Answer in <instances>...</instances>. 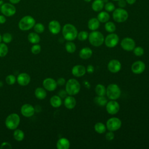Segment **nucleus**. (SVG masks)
<instances>
[{
	"label": "nucleus",
	"mask_w": 149,
	"mask_h": 149,
	"mask_svg": "<svg viewBox=\"0 0 149 149\" xmlns=\"http://www.w3.org/2000/svg\"><path fill=\"white\" fill-rule=\"evenodd\" d=\"M78 32L74 26L72 24H66L62 29V35L63 38L67 41H73L77 38Z\"/></svg>",
	"instance_id": "obj_1"
},
{
	"label": "nucleus",
	"mask_w": 149,
	"mask_h": 149,
	"mask_svg": "<svg viewBox=\"0 0 149 149\" xmlns=\"http://www.w3.org/2000/svg\"><path fill=\"white\" fill-rule=\"evenodd\" d=\"M65 90L69 95H75L80 90V84L75 79H70L65 84Z\"/></svg>",
	"instance_id": "obj_2"
},
{
	"label": "nucleus",
	"mask_w": 149,
	"mask_h": 149,
	"mask_svg": "<svg viewBox=\"0 0 149 149\" xmlns=\"http://www.w3.org/2000/svg\"><path fill=\"white\" fill-rule=\"evenodd\" d=\"M88 41L90 44L94 47H100L104 42L103 34L98 31H93L88 34Z\"/></svg>",
	"instance_id": "obj_3"
},
{
	"label": "nucleus",
	"mask_w": 149,
	"mask_h": 149,
	"mask_svg": "<svg viewBox=\"0 0 149 149\" xmlns=\"http://www.w3.org/2000/svg\"><path fill=\"white\" fill-rule=\"evenodd\" d=\"M121 94V90L119 87L114 83L109 84L106 88V95L111 100L118 99Z\"/></svg>",
	"instance_id": "obj_4"
},
{
	"label": "nucleus",
	"mask_w": 149,
	"mask_h": 149,
	"mask_svg": "<svg viewBox=\"0 0 149 149\" xmlns=\"http://www.w3.org/2000/svg\"><path fill=\"white\" fill-rule=\"evenodd\" d=\"M20 118L18 114L12 113L9 115L5 120V126L8 129L15 130L20 124Z\"/></svg>",
	"instance_id": "obj_5"
},
{
	"label": "nucleus",
	"mask_w": 149,
	"mask_h": 149,
	"mask_svg": "<svg viewBox=\"0 0 149 149\" xmlns=\"http://www.w3.org/2000/svg\"><path fill=\"white\" fill-rule=\"evenodd\" d=\"M36 24L35 19L31 16H25L19 21L18 26L19 29L23 31H27L32 29Z\"/></svg>",
	"instance_id": "obj_6"
},
{
	"label": "nucleus",
	"mask_w": 149,
	"mask_h": 149,
	"mask_svg": "<svg viewBox=\"0 0 149 149\" xmlns=\"http://www.w3.org/2000/svg\"><path fill=\"white\" fill-rule=\"evenodd\" d=\"M112 17L113 20L116 22H124L128 18V13L123 8H117L113 12Z\"/></svg>",
	"instance_id": "obj_7"
},
{
	"label": "nucleus",
	"mask_w": 149,
	"mask_h": 149,
	"mask_svg": "<svg viewBox=\"0 0 149 149\" xmlns=\"http://www.w3.org/2000/svg\"><path fill=\"white\" fill-rule=\"evenodd\" d=\"M122 126V122L120 119L112 117L108 119L106 123V127L109 131L115 132L119 129Z\"/></svg>",
	"instance_id": "obj_8"
},
{
	"label": "nucleus",
	"mask_w": 149,
	"mask_h": 149,
	"mask_svg": "<svg viewBox=\"0 0 149 149\" xmlns=\"http://www.w3.org/2000/svg\"><path fill=\"white\" fill-rule=\"evenodd\" d=\"M119 36L115 33H110L104 39L105 45L108 48H113L117 45L119 42Z\"/></svg>",
	"instance_id": "obj_9"
},
{
	"label": "nucleus",
	"mask_w": 149,
	"mask_h": 149,
	"mask_svg": "<svg viewBox=\"0 0 149 149\" xmlns=\"http://www.w3.org/2000/svg\"><path fill=\"white\" fill-rule=\"evenodd\" d=\"M1 12L5 16H12L16 13V8L12 4L9 3H5L1 5Z\"/></svg>",
	"instance_id": "obj_10"
},
{
	"label": "nucleus",
	"mask_w": 149,
	"mask_h": 149,
	"mask_svg": "<svg viewBox=\"0 0 149 149\" xmlns=\"http://www.w3.org/2000/svg\"><path fill=\"white\" fill-rule=\"evenodd\" d=\"M120 46L125 51H132L136 47V42L133 38L125 37L121 41Z\"/></svg>",
	"instance_id": "obj_11"
},
{
	"label": "nucleus",
	"mask_w": 149,
	"mask_h": 149,
	"mask_svg": "<svg viewBox=\"0 0 149 149\" xmlns=\"http://www.w3.org/2000/svg\"><path fill=\"white\" fill-rule=\"evenodd\" d=\"M105 106L107 112L110 115L116 114L120 109L119 104L116 100H111L107 102Z\"/></svg>",
	"instance_id": "obj_12"
},
{
	"label": "nucleus",
	"mask_w": 149,
	"mask_h": 149,
	"mask_svg": "<svg viewBox=\"0 0 149 149\" xmlns=\"http://www.w3.org/2000/svg\"><path fill=\"white\" fill-rule=\"evenodd\" d=\"M146 69L145 63L141 61H137L134 62L131 66L132 72L136 74L142 73Z\"/></svg>",
	"instance_id": "obj_13"
},
{
	"label": "nucleus",
	"mask_w": 149,
	"mask_h": 149,
	"mask_svg": "<svg viewBox=\"0 0 149 149\" xmlns=\"http://www.w3.org/2000/svg\"><path fill=\"white\" fill-rule=\"evenodd\" d=\"M20 112L22 115L25 117L29 118L32 116L34 114L35 108L31 104H25L22 106Z\"/></svg>",
	"instance_id": "obj_14"
},
{
	"label": "nucleus",
	"mask_w": 149,
	"mask_h": 149,
	"mask_svg": "<svg viewBox=\"0 0 149 149\" xmlns=\"http://www.w3.org/2000/svg\"><path fill=\"white\" fill-rule=\"evenodd\" d=\"M42 85L44 88L49 91H54L58 86L56 81L54 79L51 77L45 79L43 80Z\"/></svg>",
	"instance_id": "obj_15"
},
{
	"label": "nucleus",
	"mask_w": 149,
	"mask_h": 149,
	"mask_svg": "<svg viewBox=\"0 0 149 149\" xmlns=\"http://www.w3.org/2000/svg\"><path fill=\"white\" fill-rule=\"evenodd\" d=\"M108 69L111 73H118L122 68L121 63L118 59H112L108 63Z\"/></svg>",
	"instance_id": "obj_16"
},
{
	"label": "nucleus",
	"mask_w": 149,
	"mask_h": 149,
	"mask_svg": "<svg viewBox=\"0 0 149 149\" xmlns=\"http://www.w3.org/2000/svg\"><path fill=\"white\" fill-rule=\"evenodd\" d=\"M86 72V68L81 65H76L72 69V73L77 77L83 76Z\"/></svg>",
	"instance_id": "obj_17"
},
{
	"label": "nucleus",
	"mask_w": 149,
	"mask_h": 149,
	"mask_svg": "<svg viewBox=\"0 0 149 149\" xmlns=\"http://www.w3.org/2000/svg\"><path fill=\"white\" fill-rule=\"evenodd\" d=\"M18 84L22 86H27L30 81V76L26 73H20L16 79Z\"/></svg>",
	"instance_id": "obj_18"
},
{
	"label": "nucleus",
	"mask_w": 149,
	"mask_h": 149,
	"mask_svg": "<svg viewBox=\"0 0 149 149\" xmlns=\"http://www.w3.org/2000/svg\"><path fill=\"white\" fill-rule=\"evenodd\" d=\"M48 29L49 31L53 34H57L61 31V24L57 20H52L49 23Z\"/></svg>",
	"instance_id": "obj_19"
},
{
	"label": "nucleus",
	"mask_w": 149,
	"mask_h": 149,
	"mask_svg": "<svg viewBox=\"0 0 149 149\" xmlns=\"http://www.w3.org/2000/svg\"><path fill=\"white\" fill-rule=\"evenodd\" d=\"M76 105V100L73 95L67 96L64 100V105L69 109H73Z\"/></svg>",
	"instance_id": "obj_20"
},
{
	"label": "nucleus",
	"mask_w": 149,
	"mask_h": 149,
	"mask_svg": "<svg viewBox=\"0 0 149 149\" xmlns=\"http://www.w3.org/2000/svg\"><path fill=\"white\" fill-rule=\"evenodd\" d=\"M70 145V141L68 139L62 137L57 141L56 148L58 149H69Z\"/></svg>",
	"instance_id": "obj_21"
},
{
	"label": "nucleus",
	"mask_w": 149,
	"mask_h": 149,
	"mask_svg": "<svg viewBox=\"0 0 149 149\" xmlns=\"http://www.w3.org/2000/svg\"><path fill=\"white\" fill-rule=\"evenodd\" d=\"M79 56L83 59H87L91 58L93 55L92 49L88 47H84L79 51Z\"/></svg>",
	"instance_id": "obj_22"
},
{
	"label": "nucleus",
	"mask_w": 149,
	"mask_h": 149,
	"mask_svg": "<svg viewBox=\"0 0 149 149\" xmlns=\"http://www.w3.org/2000/svg\"><path fill=\"white\" fill-rule=\"evenodd\" d=\"M100 22L97 18H91L88 22V27L90 30L94 31L97 30L100 27Z\"/></svg>",
	"instance_id": "obj_23"
},
{
	"label": "nucleus",
	"mask_w": 149,
	"mask_h": 149,
	"mask_svg": "<svg viewBox=\"0 0 149 149\" xmlns=\"http://www.w3.org/2000/svg\"><path fill=\"white\" fill-rule=\"evenodd\" d=\"M50 104L54 108L59 107L62 103V98L59 95H53L50 98Z\"/></svg>",
	"instance_id": "obj_24"
},
{
	"label": "nucleus",
	"mask_w": 149,
	"mask_h": 149,
	"mask_svg": "<svg viewBox=\"0 0 149 149\" xmlns=\"http://www.w3.org/2000/svg\"><path fill=\"white\" fill-rule=\"evenodd\" d=\"M35 96L39 100H44L47 96V92L45 88L42 87H37L34 91Z\"/></svg>",
	"instance_id": "obj_25"
},
{
	"label": "nucleus",
	"mask_w": 149,
	"mask_h": 149,
	"mask_svg": "<svg viewBox=\"0 0 149 149\" xmlns=\"http://www.w3.org/2000/svg\"><path fill=\"white\" fill-rule=\"evenodd\" d=\"M29 41L31 44H38L40 41V37L37 33H30L27 36Z\"/></svg>",
	"instance_id": "obj_26"
},
{
	"label": "nucleus",
	"mask_w": 149,
	"mask_h": 149,
	"mask_svg": "<svg viewBox=\"0 0 149 149\" xmlns=\"http://www.w3.org/2000/svg\"><path fill=\"white\" fill-rule=\"evenodd\" d=\"M104 6L103 0H95L92 3V9L95 12H99L102 9Z\"/></svg>",
	"instance_id": "obj_27"
},
{
	"label": "nucleus",
	"mask_w": 149,
	"mask_h": 149,
	"mask_svg": "<svg viewBox=\"0 0 149 149\" xmlns=\"http://www.w3.org/2000/svg\"><path fill=\"white\" fill-rule=\"evenodd\" d=\"M95 92L98 96H105L106 95V87L102 84H98L95 86Z\"/></svg>",
	"instance_id": "obj_28"
},
{
	"label": "nucleus",
	"mask_w": 149,
	"mask_h": 149,
	"mask_svg": "<svg viewBox=\"0 0 149 149\" xmlns=\"http://www.w3.org/2000/svg\"><path fill=\"white\" fill-rule=\"evenodd\" d=\"M110 18L109 15L108 14V13H107V12L103 11V12H101L100 13H98V16H97V19L99 20L100 22L101 23H106L107 22L109 19Z\"/></svg>",
	"instance_id": "obj_29"
},
{
	"label": "nucleus",
	"mask_w": 149,
	"mask_h": 149,
	"mask_svg": "<svg viewBox=\"0 0 149 149\" xmlns=\"http://www.w3.org/2000/svg\"><path fill=\"white\" fill-rule=\"evenodd\" d=\"M94 128V130L97 133H98L99 134H102L105 132L107 127L103 123L97 122V123L95 124Z\"/></svg>",
	"instance_id": "obj_30"
},
{
	"label": "nucleus",
	"mask_w": 149,
	"mask_h": 149,
	"mask_svg": "<svg viewBox=\"0 0 149 149\" xmlns=\"http://www.w3.org/2000/svg\"><path fill=\"white\" fill-rule=\"evenodd\" d=\"M94 102L99 106H105L106 105L108 101L107 99L105 97V96H98L97 95L94 98Z\"/></svg>",
	"instance_id": "obj_31"
},
{
	"label": "nucleus",
	"mask_w": 149,
	"mask_h": 149,
	"mask_svg": "<svg viewBox=\"0 0 149 149\" xmlns=\"http://www.w3.org/2000/svg\"><path fill=\"white\" fill-rule=\"evenodd\" d=\"M13 137L17 141H21L24 139V133L20 129H16L13 132Z\"/></svg>",
	"instance_id": "obj_32"
},
{
	"label": "nucleus",
	"mask_w": 149,
	"mask_h": 149,
	"mask_svg": "<svg viewBox=\"0 0 149 149\" xmlns=\"http://www.w3.org/2000/svg\"><path fill=\"white\" fill-rule=\"evenodd\" d=\"M65 49L68 52L72 54L76 51V46L74 42H72L71 41H68V42H67L65 44Z\"/></svg>",
	"instance_id": "obj_33"
},
{
	"label": "nucleus",
	"mask_w": 149,
	"mask_h": 149,
	"mask_svg": "<svg viewBox=\"0 0 149 149\" xmlns=\"http://www.w3.org/2000/svg\"><path fill=\"white\" fill-rule=\"evenodd\" d=\"M105 29L108 33H113L116 30V26L112 22H107L105 24Z\"/></svg>",
	"instance_id": "obj_34"
},
{
	"label": "nucleus",
	"mask_w": 149,
	"mask_h": 149,
	"mask_svg": "<svg viewBox=\"0 0 149 149\" xmlns=\"http://www.w3.org/2000/svg\"><path fill=\"white\" fill-rule=\"evenodd\" d=\"M8 52V48L5 43H0V57L5 56Z\"/></svg>",
	"instance_id": "obj_35"
},
{
	"label": "nucleus",
	"mask_w": 149,
	"mask_h": 149,
	"mask_svg": "<svg viewBox=\"0 0 149 149\" xmlns=\"http://www.w3.org/2000/svg\"><path fill=\"white\" fill-rule=\"evenodd\" d=\"M77 37L78 40L80 41H85L88 37V33L86 31H81L79 33H78Z\"/></svg>",
	"instance_id": "obj_36"
},
{
	"label": "nucleus",
	"mask_w": 149,
	"mask_h": 149,
	"mask_svg": "<svg viewBox=\"0 0 149 149\" xmlns=\"http://www.w3.org/2000/svg\"><path fill=\"white\" fill-rule=\"evenodd\" d=\"M34 30L35 31L36 33H43V31L45 30V27L41 23H36L34 26Z\"/></svg>",
	"instance_id": "obj_37"
},
{
	"label": "nucleus",
	"mask_w": 149,
	"mask_h": 149,
	"mask_svg": "<svg viewBox=\"0 0 149 149\" xmlns=\"http://www.w3.org/2000/svg\"><path fill=\"white\" fill-rule=\"evenodd\" d=\"M133 53L134 54L137 56H142L144 53V49L140 47V46H138V47H135L133 49Z\"/></svg>",
	"instance_id": "obj_38"
},
{
	"label": "nucleus",
	"mask_w": 149,
	"mask_h": 149,
	"mask_svg": "<svg viewBox=\"0 0 149 149\" xmlns=\"http://www.w3.org/2000/svg\"><path fill=\"white\" fill-rule=\"evenodd\" d=\"M2 40L4 42V43H10L12 40V36L9 33H6L3 34L2 36Z\"/></svg>",
	"instance_id": "obj_39"
},
{
	"label": "nucleus",
	"mask_w": 149,
	"mask_h": 149,
	"mask_svg": "<svg viewBox=\"0 0 149 149\" xmlns=\"http://www.w3.org/2000/svg\"><path fill=\"white\" fill-rule=\"evenodd\" d=\"M5 80H6V83L8 85H13L16 82V79L14 75L9 74L6 76Z\"/></svg>",
	"instance_id": "obj_40"
},
{
	"label": "nucleus",
	"mask_w": 149,
	"mask_h": 149,
	"mask_svg": "<svg viewBox=\"0 0 149 149\" xmlns=\"http://www.w3.org/2000/svg\"><path fill=\"white\" fill-rule=\"evenodd\" d=\"M41 50V48L40 45L38 44H34L33 46H32V47L31 48V51L33 54H38L40 52Z\"/></svg>",
	"instance_id": "obj_41"
},
{
	"label": "nucleus",
	"mask_w": 149,
	"mask_h": 149,
	"mask_svg": "<svg viewBox=\"0 0 149 149\" xmlns=\"http://www.w3.org/2000/svg\"><path fill=\"white\" fill-rule=\"evenodd\" d=\"M115 7L113 3L112 2H107L105 5V9L108 12H112L114 10Z\"/></svg>",
	"instance_id": "obj_42"
},
{
	"label": "nucleus",
	"mask_w": 149,
	"mask_h": 149,
	"mask_svg": "<svg viewBox=\"0 0 149 149\" xmlns=\"http://www.w3.org/2000/svg\"><path fill=\"white\" fill-rule=\"evenodd\" d=\"M114 137H115V134L113 133V132L112 131L109 130V132H108L105 134V138L108 141L112 140L114 139Z\"/></svg>",
	"instance_id": "obj_43"
},
{
	"label": "nucleus",
	"mask_w": 149,
	"mask_h": 149,
	"mask_svg": "<svg viewBox=\"0 0 149 149\" xmlns=\"http://www.w3.org/2000/svg\"><path fill=\"white\" fill-rule=\"evenodd\" d=\"M0 148H1V149H3V148L10 149V148H12V146L8 142H3L0 146Z\"/></svg>",
	"instance_id": "obj_44"
},
{
	"label": "nucleus",
	"mask_w": 149,
	"mask_h": 149,
	"mask_svg": "<svg viewBox=\"0 0 149 149\" xmlns=\"http://www.w3.org/2000/svg\"><path fill=\"white\" fill-rule=\"evenodd\" d=\"M68 93L66 92V90H61L58 92V95L61 98H65V97H66L68 95Z\"/></svg>",
	"instance_id": "obj_45"
},
{
	"label": "nucleus",
	"mask_w": 149,
	"mask_h": 149,
	"mask_svg": "<svg viewBox=\"0 0 149 149\" xmlns=\"http://www.w3.org/2000/svg\"><path fill=\"white\" fill-rule=\"evenodd\" d=\"M56 83L59 86H63L65 84H66L65 79L63 77H60L57 80Z\"/></svg>",
	"instance_id": "obj_46"
},
{
	"label": "nucleus",
	"mask_w": 149,
	"mask_h": 149,
	"mask_svg": "<svg viewBox=\"0 0 149 149\" xmlns=\"http://www.w3.org/2000/svg\"><path fill=\"white\" fill-rule=\"evenodd\" d=\"M86 71H87L88 73L91 74V73H93L94 72V67L92 65H88L87 66Z\"/></svg>",
	"instance_id": "obj_47"
},
{
	"label": "nucleus",
	"mask_w": 149,
	"mask_h": 149,
	"mask_svg": "<svg viewBox=\"0 0 149 149\" xmlns=\"http://www.w3.org/2000/svg\"><path fill=\"white\" fill-rule=\"evenodd\" d=\"M126 5V1H124V0H119V2H118V6L121 8H125Z\"/></svg>",
	"instance_id": "obj_48"
},
{
	"label": "nucleus",
	"mask_w": 149,
	"mask_h": 149,
	"mask_svg": "<svg viewBox=\"0 0 149 149\" xmlns=\"http://www.w3.org/2000/svg\"><path fill=\"white\" fill-rule=\"evenodd\" d=\"M6 22V18L4 15H0V24H3Z\"/></svg>",
	"instance_id": "obj_49"
},
{
	"label": "nucleus",
	"mask_w": 149,
	"mask_h": 149,
	"mask_svg": "<svg viewBox=\"0 0 149 149\" xmlns=\"http://www.w3.org/2000/svg\"><path fill=\"white\" fill-rule=\"evenodd\" d=\"M9 1L12 3V4H16V3H19L20 0H9Z\"/></svg>",
	"instance_id": "obj_50"
},
{
	"label": "nucleus",
	"mask_w": 149,
	"mask_h": 149,
	"mask_svg": "<svg viewBox=\"0 0 149 149\" xmlns=\"http://www.w3.org/2000/svg\"><path fill=\"white\" fill-rule=\"evenodd\" d=\"M126 1L129 4L132 5V4H133V3L136 1V0H126Z\"/></svg>",
	"instance_id": "obj_51"
},
{
	"label": "nucleus",
	"mask_w": 149,
	"mask_h": 149,
	"mask_svg": "<svg viewBox=\"0 0 149 149\" xmlns=\"http://www.w3.org/2000/svg\"><path fill=\"white\" fill-rule=\"evenodd\" d=\"M2 36H1V35L0 34V43L1 42V41H2Z\"/></svg>",
	"instance_id": "obj_52"
},
{
	"label": "nucleus",
	"mask_w": 149,
	"mask_h": 149,
	"mask_svg": "<svg viewBox=\"0 0 149 149\" xmlns=\"http://www.w3.org/2000/svg\"><path fill=\"white\" fill-rule=\"evenodd\" d=\"M84 1L86 2H89L91 1V0H84Z\"/></svg>",
	"instance_id": "obj_53"
},
{
	"label": "nucleus",
	"mask_w": 149,
	"mask_h": 149,
	"mask_svg": "<svg viewBox=\"0 0 149 149\" xmlns=\"http://www.w3.org/2000/svg\"><path fill=\"white\" fill-rule=\"evenodd\" d=\"M103 1H104V2H108V0H103Z\"/></svg>",
	"instance_id": "obj_54"
},
{
	"label": "nucleus",
	"mask_w": 149,
	"mask_h": 149,
	"mask_svg": "<svg viewBox=\"0 0 149 149\" xmlns=\"http://www.w3.org/2000/svg\"><path fill=\"white\" fill-rule=\"evenodd\" d=\"M113 1H119V0H113Z\"/></svg>",
	"instance_id": "obj_55"
},
{
	"label": "nucleus",
	"mask_w": 149,
	"mask_h": 149,
	"mask_svg": "<svg viewBox=\"0 0 149 149\" xmlns=\"http://www.w3.org/2000/svg\"><path fill=\"white\" fill-rule=\"evenodd\" d=\"M0 9H1V5H0Z\"/></svg>",
	"instance_id": "obj_56"
}]
</instances>
